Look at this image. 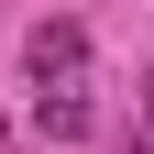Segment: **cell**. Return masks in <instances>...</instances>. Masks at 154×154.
<instances>
[{"label": "cell", "mask_w": 154, "mask_h": 154, "mask_svg": "<svg viewBox=\"0 0 154 154\" xmlns=\"http://www.w3.org/2000/svg\"><path fill=\"white\" fill-rule=\"evenodd\" d=\"M33 121H44L55 143H77V132H88V99H77V88H33Z\"/></svg>", "instance_id": "2"}, {"label": "cell", "mask_w": 154, "mask_h": 154, "mask_svg": "<svg viewBox=\"0 0 154 154\" xmlns=\"http://www.w3.org/2000/svg\"><path fill=\"white\" fill-rule=\"evenodd\" d=\"M0 154H11V121H0Z\"/></svg>", "instance_id": "5"}, {"label": "cell", "mask_w": 154, "mask_h": 154, "mask_svg": "<svg viewBox=\"0 0 154 154\" xmlns=\"http://www.w3.org/2000/svg\"><path fill=\"white\" fill-rule=\"evenodd\" d=\"M143 132H154V77H143Z\"/></svg>", "instance_id": "4"}, {"label": "cell", "mask_w": 154, "mask_h": 154, "mask_svg": "<svg viewBox=\"0 0 154 154\" xmlns=\"http://www.w3.org/2000/svg\"><path fill=\"white\" fill-rule=\"evenodd\" d=\"M22 66L44 77V88L77 77V66H88V22H33V33H22Z\"/></svg>", "instance_id": "1"}, {"label": "cell", "mask_w": 154, "mask_h": 154, "mask_svg": "<svg viewBox=\"0 0 154 154\" xmlns=\"http://www.w3.org/2000/svg\"><path fill=\"white\" fill-rule=\"evenodd\" d=\"M121 154H154V132H132V143H121Z\"/></svg>", "instance_id": "3"}]
</instances>
